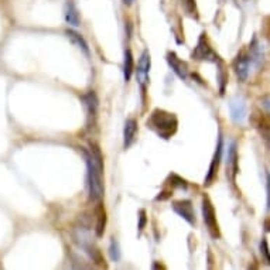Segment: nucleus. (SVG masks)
<instances>
[{
	"label": "nucleus",
	"instance_id": "obj_1",
	"mask_svg": "<svg viewBox=\"0 0 270 270\" xmlns=\"http://www.w3.org/2000/svg\"><path fill=\"white\" fill-rule=\"evenodd\" d=\"M82 154L87 163V188L90 200L99 201L103 197V157L98 144L90 143V150L82 149Z\"/></svg>",
	"mask_w": 270,
	"mask_h": 270
},
{
	"label": "nucleus",
	"instance_id": "obj_2",
	"mask_svg": "<svg viewBox=\"0 0 270 270\" xmlns=\"http://www.w3.org/2000/svg\"><path fill=\"white\" fill-rule=\"evenodd\" d=\"M146 125L159 137L169 140L176 135V132L179 129V119L174 113L157 108L151 112Z\"/></svg>",
	"mask_w": 270,
	"mask_h": 270
},
{
	"label": "nucleus",
	"instance_id": "obj_3",
	"mask_svg": "<svg viewBox=\"0 0 270 270\" xmlns=\"http://www.w3.org/2000/svg\"><path fill=\"white\" fill-rule=\"evenodd\" d=\"M201 210H202V218H204V222H205V225L208 228L210 235L214 239H218L221 236V232L218 222H217V214H215V208H214L212 202H211V200L207 195L202 198Z\"/></svg>",
	"mask_w": 270,
	"mask_h": 270
},
{
	"label": "nucleus",
	"instance_id": "obj_4",
	"mask_svg": "<svg viewBox=\"0 0 270 270\" xmlns=\"http://www.w3.org/2000/svg\"><path fill=\"white\" fill-rule=\"evenodd\" d=\"M81 100L85 106L87 110V125L88 128L95 126L96 123V118H98V109H99V99L96 96V93L93 90H88L87 93H84L81 96Z\"/></svg>",
	"mask_w": 270,
	"mask_h": 270
},
{
	"label": "nucleus",
	"instance_id": "obj_5",
	"mask_svg": "<svg viewBox=\"0 0 270 270\" xmlns=\"http://www.w3.org/2000/svg\"><path fill=\"white\" fill-rule=\"evenodd\" d=\"M192 58L198 61H210V62H220L221 61L220 55L210 47L205 34H201L198 44L192 52Z\"/></svg>",
	"mask_w": 270,
	"mask_h": 270
},
{
	"label": "nucleus",
	"instance_id": "obj_6",
	"mask_svg": "<svg viewBox=\"0 0 270 270\" xmlns=\"http://www.w3.org/2000/svg\"><path fill=\"white\" fill-rule=\"evenodd\" d=\"M171 208L173 211L181 217L184 221H187L190 225H195V211H194V207H192V202L190 200H180V201H174L171 204Z\"/></svg>",
	"mask_w": 270,
	"mask_h": 270
},
{
	"label": "nucleus",
	"instance_id": "obj_7",
	"mask_svg": "<svg viewBox=\"0 0 270 270\" xmlns=\"http://www.w3.org/2000/svg\"><path fill=\"white\" fill-rule=\"evenodd\" d=\"M229 110H230V118L235 123L242 125L246 116H248V108H246V102L242 96H233L229 100Z\"/></svg>",
	"mask_w": 270,
	"mask_h": 270
},
{
	"label": "nucleus",
	"instance_id": "obj_8",
	"mask_svg": "<svg viewBox=\"0 0 270 270\" xmlns=\"http://www.w3.org/2000/svg\"><path fill=\"white\" fill-rule=\"evenodd\" d=\"M151 68V58L149 50L143 51L141 54L140 61H139V65H137V81L140 84V87L144 90L146 88V84L149 82V72Z\"/></svg>",
	"mask_w": 270,
	"mask_h": 270
},
{
	"label": "nucleus",
	"instance_id": "obj_9",
	"mask_svg": "<svg viewBox=\"0 0 270 270\" xmlns=\"http://www.w3.org/2000/svg\"><path fill=\"white\" fill-rule=\"evenodd\" d=\"M250 61H252V55L246 54L245 51H240L239 54H238V57L233 61V70H235L240 81L248 80Z\"/></svg>",
	"mask_w": 270,
	"mask_h": 270
},
{
	"label": "nucleus",
	"instance_id": "obj_10",
	"mask_svg": "<svg viewBox=\"0 0 270 270\" xmlns=\"http://www.w3.org/2000/svg\"><path fill=\"white\" fill-rule=\"evenodd\" d=\"M166 60H167V64L170 65V68L173 70V72L181 78V80H187L188 77V65L187 62H184L182 60H180L177 57L176 52H167L166 55Z\"/></svg>",
	"mask_w": 270,
	"mask_h": 270
},
{
	"label": "nucleus",
	"instance_id": "obj_11",
	"mask_svg": "<svg viewBox=\"0 0 270 270\" xmlns=\"http://www.w3.org/2000/svg\"><path fill=\"white\" fill-rule=\"evenodd\" d=\"M221 156H222V137L220 136V140H218L217 150H215V154H214L212 161H211L208 174H207V177H205V182H204L205 185H210L211 182L215 180V177H217V173H218V167H220Z\"/></svg>",
	"mask_w": 270,
	"mask_h": 270
},
{
	"label": "nucleus",
	"instance_id": "obj_12",
	"mask_svg": "<svg viewBox=\"0 0 270 270\" xmlns=\"http://www.w3.org/2000/svg\"><path fill=\"white\" fill-rule=\"evenodd\" d=\"M136 135H137V122L135 119H128L125 123V129H123V147L125 149H129L135 143Z\"/></svg>",
	"mask_w": 270,
	"mask_h": 270
},
{
	"label": "nucleus",
	"instance_id": "obj_13",
	"mask_svg": "<svg viewBox=\"0 0 270 270\" xmlns=\"http://www.w3.org/2000/svg\"><path fill=\"white\" fill-rule=\"evenodd\" d=\"M65 36L68 37V40L75 45V47H78L85 55H90V47H88V43L87 40L81 36L80 33H77L75 30H67L65 31Z\"/></svg>",
	"mask_w": 270,
	"mask_h": 270
},
{
	"label": "nucleus",
	"instance_id": "obj_14",
	"mask_svg": "<svg viewBox=\"0 0 270 270\" xmlns=\"http://www.w3.org/2000/svg\"><path fill=\"white\" fill-rule=\"evenodd\" d=\"M64 17H65V21L74 26V27H78L81 23L80 17V11L77 9V6L74 3H67L65 4V9H64Z\"/></svg>",
	"mask_w": 270,
	"mask_h": 270
},
{
	"label": "nucleus",
	"instance_id": "obj_15",
	"mask_svg": "<svg viewBox=\"0 0 270 270\" xmlns=\"http://www.w3.org/2000/svg\"><path fill=\"white\" fill-rule=\"evenodd\" d=\"M228 171L230 173L232 180H235L238 174V151H236V144L232 143L228 151Z\"/></svg>",
	"mask_w": 270,
	"mask_h": 270
},
{
	"label": "nucleus",
	"instance_id": "obj_16",
	"mask_svg": "<svg viewBox=\"0 0 270 270\" xmlns=\"http://www.w3.org/2000/svg\"><path fill=\"white\" fill-rule=\"evenodd\" d=\"M105 226H106V211L103 205L99 204L96 207V226H95V233L98 238H102L105 233Z\"/></svg>",
	"mask_w": 270,
	"mask_h": 270
},
{
	"label": "nucleus",
	"instance_id": "obj_17",
	"mask_svg": "<svg viewBox=\"0 0 270 270\" xmlns=\"http://www.w3.org/2000/svg\"><path fill=\"white\" fill-rule=\"evenodd\" d=\"M135 71V60H133V54L132 51L128 48L125 51V62H123V75H125V81L128 82L133 75Z\"/></svg>",
	"mask_w": 270,
	"mask_h": 270
},
{
	"label": "nucleus",
	"instance_id": "obj_18",
	"mask_svg": "<svg viewBox=\"0 0 270 270\" xmlns=\"http://www.w3.org/2000/svg\"><path fill=\"white\" fill-rule=\"evenodd\" d=\"M181 6H182V9L185 10V13L191 16V17H198V14H197V3H195V0H181Z\"/></svg>",
	"mask_w": 270,
	"mask_h": 270
},
{
	"label": "nucleus",
	"instance_id": "obj_19",
	"mask_svg": "<svg viewBox=\"0 0 270 270\" xmlns=\"http://www.w3.org/2000/svg\"><path fill=\"white\" fill-rule=\"evenodd\" d=\"M109 255H110V259L113 260V262H119V260H120L119 242L115 239V238H112V240H110Z\"/></svg>",
	"mask_w": 270,
	"mask_h": 270
},
{
	"label": "nucleus",
	"instance_id": "obj_20",
	"mask_svg": "<svg viewBox=\"0 0 270 270\" xmlns=\"http://www.w3.org/2000/svg\"><path fill=\"white\" fill-rule=\"evenodd\" d=\"M170 185L173 188H181V190H187V187H188L187 181L179 177V176H176V174L170 176Z\"/></svg>",
	"mask_w": 270,
	"mask_h": 270
},
{
	"label": "nucleus",
	"instance_id": "obj_21",
	"mask_svg": "<svg viewBox=\"0 0 270 270\" xmlns=\"http://www.w3.org/2000/svg\"><path fill=\"white\" fill-rule=\"evenodd\" d=\"M260 252H262V255H263V258L266 260V263H270V255H269V243H268V240H262L260 242Z\"/></svg>",
	"mask_w": 270,
	"mask_h": 270
},
{
	"label": "nucleus",
	"instance_id": "obj_22",
	"mask_svg": "<svg viewBox=\"0 0 270 270\" xmlns=\"http://www.w3.org/2000/svg\"><path fill=\"white\" fill-rule=\"evenodd\" d=\"M146 224H147V217H146V211L140 210L139 211V232L144 229V226H146Z\"/></svg>",
	"mask_w": 270,
	"mask_h": 270
},
{
	"label": "nucleus",
	"instance_id": "obj_23",
	"mask_svg": "<svg viewBox=\"0 0 270 270\" xmlns=\"http://www.w3.org/2000/svg\"><path fill=\"white\" fill-rule=\"evenodd\" d=\"M122 1H123V4H125V6H132L135 0H122Z\"/></svg>",
	"mask_w": 270,
	"mask_h": 270
}]
</instances>
